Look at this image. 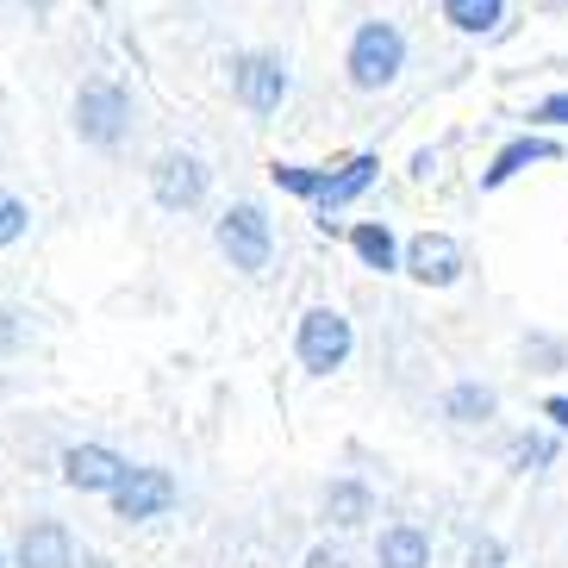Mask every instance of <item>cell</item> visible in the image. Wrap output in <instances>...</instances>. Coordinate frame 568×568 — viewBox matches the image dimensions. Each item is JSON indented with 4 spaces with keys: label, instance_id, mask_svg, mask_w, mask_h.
Masks as SVG:
<instances>
[{
    "label": "cell",
    "instance_id": "obj_1",
    "mask_svg": "<svg viewBox=\"0 0 568 568\" xmlns=\"http://www.w3.org/2000/svg\"><path fill=\"white\" fill-rule=\"evenodd\" d=\"M69 132L82 138L88 151L119 156L125 144H132V132H138L132 88L119 82V75H88V82L69 94Z\"/></svg>",
    "mask_w": 568,
    "mask_h": 568
},
{
    "label": "cell",
    "instance_id": "obj_2",
    "mask_svg": "<svg viewBox=\"0 0 568 568\" xmlns=\"http://www.w3.org/2000/svg\"><path fill=\"white\" fill-rule=\"evenodd\" d=\"M400 69H406V32L394 19H363L344 44V82L356 94H382V88L400 82Z\"/></svg>",
    "mask_w": 568,
    "mask_h": 568
},
{
    "label": "cell",
    "instance_id": "obj_3",
    "mask_svg": "<svg viewBox=\"0 0 568 568\" xmlns=\"http://www.w3.org/2000/svg\"><path fill=\"white\" fill-rule=\"evenodd\" d=\"M225 88L251 119H275L294 94V69H287L282 51H237L225 57Z\"/></svg>",
    "mask_w": 568,
    "mask_h": 568
},
{
    "label": "cell",
    "instance_id": "obj_4",
    "mask_svg": "<svg viewBox=\"0 0 568 568\" xmlns=\"http://www.w3.org/2000/svg\"><path fill=\"white\" fill-rule=\"evenodd\" d=\"M144 182H151V201L163 206V213H201L206 194H213V163H206L201 151H182V144H169V151L151 156V169H144Z\"/></svg>",
    "mask_w": 568,
    "mask_h": 568
},
{
    "label": "cell",
    "instance_id": "obj_5",
    "mask_svg": "<svg viewBox=\"0 0 568 568\" xmlns=\"http://www.w3.org/2000/svg\"><path fill=\"white\" fill-rule=\"evenodd\" d=\"M213 244L237 275H263V268L275 263V219L256 201H232L213 219Z\"/></svg>",
    "mask_w": 568,
    "mask_h": 568
},
{
    "label": "cell",
    "instance_id": "obj_6",
    "mask_svg": "<svg viewBox=\"0 0 568 568\" xmlns=\"http://www.w3.org/2000/svg\"><path fill=\"white\" fill-rule=\"evenodd\" d=\"M351 351H356L351 318L337 313V306H306L301 325H294V356H301L306 375H332V368H344Z\"/></svg>",
    "mask_w": 568,
    "mask_h": 568
},
{
    "label": "cell",
    "instance_id": "obj_7",
    "mask_svg": "<svg viewBox=\"0 0 568 568\" xmlns=\"http://www.w3.org/2000/svg\"><path fill=\"white\" fill-rule=\"evenodd\" d=\"M375 182H382V156H375V151H363V156H351V163L325 169V175H318V194H313L318 232H337V219H332V213H344L351 201H363Z\"/></svg>",
    "mask_w": 568,
    "mask_h": 568
},
{
    "label": "cell",
    "instance_id": "obj_8",
    "mask_svg": "<svg viewBox=\"0 0 568 568\" xmlns=\"http://www.w3.org/2000/svg\"><path fill=\"white\" fill-rule=\"evenodd\" d=\"M106 500H113V513L125 518V525L163 518L169 506H175V475H169V468H125V475H119V487L106 494Z\"/></svg>",
    "mask_w": 568,
    "mask_h": 568
},
{
    "label": "cell",
    "instance_id": "obj_9",
    "mask_svg": "<svg viewBox=\"0 0 568 568\" xmlns=\"http://www.w3.org/2000/svg\"><path fill=\"white\" fill-rule=\"evenodd\" d=\"M400 268L418 287H450L456 275H463V244H456L450 232H418L400 251Z\"/></svg>",
    "mask_w": 568,
    "mask_h": 568
},
{
    "label": "cell",
    "instance_id": "obj_10",
    "mask_svg": "<svg viewBox=\"0 0 568 568\" xmlns=\"http://www.w3.org/2000/svg\"><path fill=\"white\" fill-rule=\"evenodd\" d=\"M125 468L132 463L119 450H106V444H69L63 450V481L75 487V494H113Z\"/></svg>",
    "mask_w": 568,
    "mask_h": 568
},
{
    "label": "cell",
    "instance_id": "obj_11",
    "mask_svg": "<svg viewBox=\"0 0 568 568\" xmlns=\"http://www.w3.org/2000/svg\"><path fill=\"white\" fill-rule=\"evenodd\" d=\"M19 568H75V544L57 518H32L19 537Z\"/></svg>",
    "mask_w": 568,
    "mask_h": 568
},
{
    "label": "cell",
    "instance_id": "obj_12",
    "mask_svg": "<svg viewBox=\"0 0 568 568\" xmlns=\"http://www.w3.org/2000/svg\"><path fill=\"white\" fill-rule=\"evenodd\" d=\"M375 562L382 568H432V537L418 525H387L382 544H375Z\"/></svg>",
    "mask_w": 568,
    "mask_h": 568
},
{
    "label": "cell",
    "instance_id": "obj_13",
    "mask_svg": "<svg viewBox=\"0 0 568 568\" xmlns=\"http://www.w3.org/2000/svg\"><path fill=\"white\" fill-rule=\"evenodd\" d=\"M351 251L363 256V268H400V237H394V225L387 219H363V225H351Z\"/></svg>",
    "mask_w": 568,
    "mask_h": 568
},
{
    "label": "cell",
    "instance_id": "obj_14",
    "mask_svg": "<svg viewBox=\"0 0 568 568\" xmlns=\"http://www.w3.org/2000/svg\"><path fill=\"white\" fill-rule=\"evenodd\" d=\"M550 156H556V144H544V138H518V144H506V151L481 169V187H506V182L518 175V169L550 163Z\"/></svg>",
    "mask_w": 568,
    "mask_h": 568
},
{
    "label": "cell",
    "instance_id": "obj_15",
    "mask_svg": "<svg viewBox=\"0 0 568 568\" xmlns=\"http://www.w3.org/2000/svg\"><path fill=\"white\" fill-rule=\"evenodd\" d=\"M444 19H450L463 38H487V32H500L506 0H444Z\"/></svg>",
    "mask_w": 568,
    "mask_h": 568
},
{
    "label": "cell",
    "instance_id": "obj_16",
    "mask_svg": "<svg viewBox=\"0 0 568 568\" xmlns=\"http://www.w3.org/2000/svg\"><path fill=\"white\" fill-rule=\"evenodd\" d=\"M32 225H38L32 201H26L19 187H0V251H19V244L32 237Z\"/></svg>",
    "mask_w": 568,
    "mask_h": 568
},
{
    "label": "cell",
    "instance_id": "obj_17",
    "mask_svg": "<svg viewBox=\"0 0 568 568\" xmlns=\"http://www.w3.org/2000/svg\"><path fill=\"white\" fill-rule=\"evenodd\" d=\"M444 413H450L456 425H475V418H487V413H494V387H481V382L450 387V400H444Z\"/></svg>",
    "mask_w": 568,
    "mask_h": 568
},
{
    "label": "cell",
    "instance_id": "obj_18",
    "mask_svg": "<svg viewBox=\"0 0 568 568\" xmlns=\"http://www.w3.org/2000/svg\"><path fill=\"white\" fill-rule=\"evenodd\" d=\"M318 175H325V169H313V163H268V182L282 187V194H294V201H313Z\"/></svg>",
    "mask_w": 568,
    "mask_h": 568
},
{
    "label": "cell",
    "instance_id": "obj_19",
    "mask_svg": "<svg viewBox=\"0 0 568 568\" xmlns=\"http://www.w3.org/2000/svg\"><path fill=\"white\" fill-rule=\"evenodd\" d=\"M325 506H332L337 525H363V518H368V487L337 481V487H332V500H325Z\"/></svg>",
    "mask_w": 568,
    "mask_h": 568
},
{
    "label": "cell",
    "instance_id": "obj_20",
    "mask_svg": "<svg viewBox=\"0 0 568 568\" xmlns=\"http://www.w3.org/2000/svg\"><path fill=\"white\" fill-rule=\"evenodd\" d=\"M19 344H26V313H13V306H0V356H13Z\"/></svg>",
    "mask_w": 568,
    "mask_h": 568
},
{
    "label": "cell",
    "instance_id": "obj_21",
    "mask_svg": "<svg viewBox=\"0 0 568 568\" xmlns=\"http://www.w3.org/2000/svg\"><path fill=\"white\" fill-rule=\"evenodd\" d=\"M531 119H544V125H568V94H550V101H537V113Z\"/></svg>",
    "mask_w": 568,
    "mask_h": 568
},
{
    "label": "cell",
    "instance_id": "obj_22",
    "mask_svg": "<svg viewBox=\"0 0 568 568\" xmlns=\"http://www.w3.org/2000/svg\"><path fill=\"white\" fill-rule=\"evenodd\" d=\"M518 468H531V463H550V444H544V437H525V444H518Z\"/></svg>",
    "mask_w": 568,
    "mask_h": 568
},
{
    "label": "cell",
    "instance_id": "obj_23",
    "mask_svg": "<svg viewBox=\"0 0 568 568\" xmlns=\"http://www.w3.org/2000/svg\"><path fill=\"white\" fill-rule=\"evenodd\" d=\"M468 568H500V544H475V550H468Z\"/></svg>",
    "mask_w": 568,
    "mask_h": 568
},
{
    "label": "cell",
    "instance_id": "obj_24",
    "mask_svg": "<svg viewBox=\"0 0 568 568\" xmlns=\"http://www.w3.org/2000/svg\"><path fill=\"white\" fill-rule=\"evenodd\" d=\"M306 568H344V550H313V562Z\"/></svg>",
    "mask_w": 568,
    "mask_h": 568
},
{
    "label": "cell",
    "instance_id": "obj_25",
    "mask_svg": "<svg viewBox=\"0 0 568 568\" xmlns=\"http://www.w3.org/2000/svg\"><path fill=\"white\" fill-rule=\"evenodd\" d=\"M544 413H550V418H556V425H562V432H568V394H556V400H550V406H544Z\"/></svg>",
    "mask_w": 568,
    "mask_h": 568
},
{
    "label": "cell",
    "instance_id": "obj_26",
    "mask_svg": "<svg viewBox=\"0 0 568 568\" xmlns=\"http://www.w3.org/2000/svg\"><path fill=\"white\" fill-rule=\"evenodd\" d=\"M88 7H101V0H88Z\"/></svg>",
    "mask_w": 568,
    "mask_h": 568
},
{
    "label": "cell",
    "instance_id": "obj_27",
    "mask_svg": "<svg viewBox=\"0 0 568 568\" xmlns=\"http://www.w3.org/2000/svg\"><path fill=\"white\" fill-rule=\"evenodd\" d=\"M0 568H7V556H0Z\"/></svg>",
    "mask_w": 568,
    "mask_h": 568
}]
</instances>
